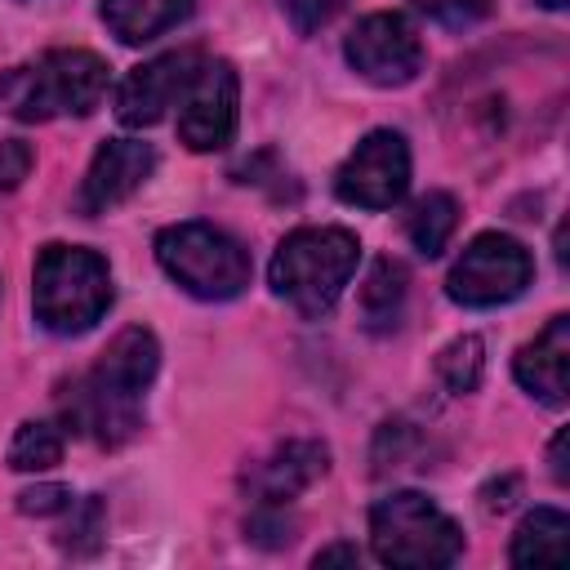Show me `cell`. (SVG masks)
<instances>
[{"mask_svg": "<svg viewBox=\"0 0 570 570\" xmlns=\"http://www.w3.org/2000/svg\"><path fill=\"white\" fill-rule=\"evenodd\" d=\"M160 370V343L151 330H120L98 356L94 374L67 401V423L102 445H120L142 428V396Z\"/></svg>", "mask_w": 570, "mask_h": 570, "instance_id": "cell-1", "label": "cell"}, {"mask_svg": "<svg viewBox=\"0 0 570 570\" xmlns=\"http://www.w3.org/2000/svg\"><path fill=\"white\" fill-rule=\"evenodd\" d=\"M31 147L22 142V138H9V142H0V191H13L27 174H31Z\"/></svg>", "mask_w": 570, "mask_h": 570, "instance_id": "cell-26", "label": "cell"}, {"mask_svg": "<svg viewBox=\"0 0 570 570\" xmlns=\"http://www.w3.org/2000/svg\"><path fill=\"white\" fill-rule=\"evenodd\" d=\"M107 89V62L89 49H49L0 76V107L18 120L89 116Z\"/></svg>", "mask_w": 570, "mask_h": 570, "instance_id": "cell-4", "label": "cell"}, {"mask_svg": "<svg viewBox=\"0 0 570 570\" xmlns=\"http://www.w3.org/2000/svg\"><path fill=\"white\" fill-rule=\"evenodd\" d=\"M31 307L49 334H85L111 307V267L85 245H45L31 272Z\"/></svg>", "mask_w": 570, "mask_h": 570, "instance_id": "cell-3", "label": "cell"}, {"mask_svg": "<svg viewBox=\"0 0 570 570\" xmlns=\"http://www.w3.org/2000/svg\"><path fill=\"white\" fill-rule=\"evenodd\" d=\"M98 530H102V503L98 499H85L80 508L71 503V530H67V548L76 552H94L98 548Z\"/></svg>", "mask_w": 570, "mask_h": 570, "instance_id": "cell-22", "label": "cell"}, {"mask_svg": "<svg viewBox=\"0 0 570 570\" xmlns=\"http://www.w3.org/2000/svg\"><path fill=\"white\" fill-rule=\"evenodd\" d=\"M191 13V0H102V22L120 45H147L178 27Z\"/></svg>", "mask_w": 570, "mask_h": 570, "instance_id": "cell-15", "label": "cell"}, {"mask_svg": "<svg viewBox=\"0 0 570 570\" xmlns=\"http://www.w3.org/2000/svg\"><path fill=\"white\" fill-rule=\"evenodd\" d=\"M436 374H441V383H445L454 396L476 392V387H481V374H485V343H481L476 334H459L454 343L441 347Z\"/></svg>", "mask_w": 570, "mask_h": 570, "instance_id": "cell-20", "label": "cell"}, {"mask_svg": "<svg viewBox=\"0 0 570 570\" xmlns=\"http://www.w3.org/2000/svg\"><path fill=\"white\" fill-rule=\"evenodd\" d=\"M517 494H521V481H517V476L490 481V485L481 490V508H485V512H508V508L517 503Z\"/></svg>", "mask_w": 570, "mask_h": 570, "instance_id": "cell-27", "label": "cell"}, {"mask_svg": "<svg viewBox=\"0 0 570 570\" xmlns=\"http://www.w3.org/2000/svg\"><path fill=\"white\" fill-rule=\"evenodd\" d=\"M330 472V450L321 441H285L276 445L263 463H254L245 472V490L254 494V503H276L285 508L289 499H298L307 485H316Z\"/></svg>", "mask_w": 570, "mask_h": 570, "instance_id": "cell-13", "label": "cell"}, {"mask_svg": "<svg viewBox=\"0 0 570 570\" xmlns=\"http://www.w3.org/2000/svg\"><path fill=\"white\" fill-rule=\"evenodd\" d=\"M405 294H410V276L396 258H379L361 285V321L374 334H392L405 316Z\"/></svg>", "mask_w": 570, "mask_h": 570, "instance_id": "cell-16", "label": "cell"}, {"mask_svg": "<svg viewBox=\"0 0 570 570\" xmlns=\"http://www.w3.org/2000/svg\"><path fill=\"white\" fill-rule=\"evenodd\" d=\"M423 13H432L445 27H472L476 18H485L490 0H414Z\"/></svg>", "mask_w": 570, "mask_h": 570, "instance_id": "cell-24", "label": "cell"}, {"mask_svg": "<svg viewBox=\"0 0 570 570\" xmlns=\"http://www.w3.org/2000/svg\"><path fill=\"white\" fill-rule=\"evenodd\" d=\"M281 9H285V18L294 22L298 36H312L338 13V0H281Z\"/></svg>", "mask_w": 570, "mask_h": 570, "instance_id": "cell-23", "label": "cell"}, {"mask_svg": "<svg viewBox=\"0 0 570 570\" xmlns=\"http://www.w3.org/2000/svg\"><path fill=\"white\" fill-rule=\"evenodd\" d=\"M165 276L205 303H227L249 285V254L214 223H174L156 236Z\"/></svg>", "mask_w": 570, "mask_h": 570, "instance_id": "cell-6", "label": "cell"}, {"mask_svg": "<svg viewBox=\"0 0 570 570\" xmlns=\"http://www.w3.org/2000/svg\"><path fill=\"white\" fill-rule=\"evenodd\" d=\"M370 548L383 566L432 570L463 552V534L428 494L396 490L370 508Z\"/></svg>", "mask_w": 570, "mask_h": 570, "instance_id": "cell-5", "label": "cell"}, {"mask_svg": "<svg viewBox=\"0 0 570 570\" xmlns=\"http://www.w3.org/2000/svg\"><path fill=\"white\" fill-rule=\"evenodd\" d=\"M343 58L361 80L379 89H401L423 67V40L405 13H370L343 40Z\"/></svg>", "mask_w": 570, "mask_h": 570, "instance_id": "cell-8", "label": "cell"}, {"mask_svg": "<svg viewBox=\"0 0 570 570\" xmlns=\"http://www.w3.org/2000/svg\"><path fill=\"white\" fill-rule=\"evenodd\" d=\"M566 534H570V521L561 508H534L517 534H512V548H508V561L512 566H548V561H566Z\"/></svg>", "mask_w": 570, "mask_h": 570, "instance_id": "cell-17", "label": "cell"}, {"mask_svg": "<svg viewBox=\"0 0 570 570\" xmlns=\"http://www.w3.org/2000/svg\"><path fill=\"white\" fill-rule=\"evenodd\" d=\"M245 534H249L254 543L281 548V543H289V539H294V525L285 521V508H276V503H258V512L245 521Z\"/></svg>", "mask_w": 570, "mask_h": 570, "instance_id": "cell-21", "label": "cell"}, {"mask_svg": "<svg viewBox=\"0 0 570 570\" xmlns=\"http://www.w3.org/2000/svg\"><path fill=\"white\" fill-rule=\"evenodd\" d=\"M71 503L76 499L67 485H31L18 494V512H27V517H53V512H67Z\"/></svg>", "mask_w": 570, "mask_h": 570, "instance_id": "cell-25", "label": "cell"}, {"mask_svg": "<svg viewBox=\"0 0 570 570\" xmlns=\"http://www.w3.org/2000/svg\"><path fill=\"white\" fill-rule=\"evenodd\" d=\"M356 263L361 240L347 227H298L276 245L267 281L294 312L325 316L347 289Z\"/></svg>", "mask_w": 570, "mask_h": 570, "instance_id": "cell-2", "label": "cell"}, {"mask_svg": "<svg viewBox=\"0 0 570 570\" xmlns=\"http://www.w3.org/2000/svg\"><path fill=\"white\" fill-rule=\"evenodd\" d=\"M517 383L543 401V405H566L570 392V316H552L512 361Z\"/></svg>", "mask_w": 570, "mask_h": 570, "instance_id": "cell-14", "label": "cell"}, {"mask_svg": "<svg viewBox=\"0 0 570 570\" xmlns=\"http://www.w3.org/2000/svg\"><path fill=\"white\" fill-rule=\"evenodd\" d=\"M410 187V147L396 129L365 134L334 174V191L361 209H392Z\"/></svg>", "mask_w": 570, "mask_h": 570, "instance_id": "cell-9", "label": "cell"}, {"mask_svg": "<svg viewBox=\"0 0 570 570\" xmlns=\"http://www.w3.org/2000/svg\"><path fill=\"white\" fill-rule=\"evenodd\" d=\"M530 276H534V258L517 236L481 232L454 258L445 276V294L459 307H499V303H512L530 285Z\"/></svg>", "mask_w": 570, "mask_h": 570, "instance_id": "cell-7", "label": "cell"}, {"mask_svg": "<svg viewBox=\"0 0 570 570\" xmlns=\"http://www.w3.org/2000/svg\"><path fill=\"white\" fill-rule=\"evenodd\" d=\"M334 561H347V566H356V561H361L356 543H330V548H321V552H316V566H334Z\"/></svg>", "mask_w": 570, "mask_h": 570, "instance_id": "cell-28", "label": "cell"}, {"mask_svg": "<svg viewBox=\"0 0 570 570\" xmlns=\"http://www.w3.org/2000/svg\"><path fill=\"white\" fill-rule=\"evenodd\" d=\"M543 9H566V0H539Z\"/></svg>", "mask_w": 570, "mask_h": 570, "instance_id": "cell-30", "label": "cell"}, {"mask_svg": "<svg viewBox=\"0 0 570 570\" xmlns=\"http://www.w3.org/2000/svg\"><path fill=\"white\" fill-rule=\"evenodd\" d=\"M548 459H552V476H557V485H566V481H570V472H566V432H557V436H552Z\"/></svg>", "mask_w": 570, "mask_h": 570, "instance_id": "cell-29", "label": "cell"}, {"mask_svg": "<svg viewBox=\"0 0 570 570\" xmlns=\"http://www.w3.org/2000/svg\"><path fill=\"white\" fill-rule=\"evenodd\" d=\"M62 459V432L45 419H27L18 423L13 441H9V468L13 472H45Z\"/></svg>", "mask_w": 570, "mask_h": 570, "instance_id": "cell-19", "label": "cell"}, {"mask_svg": "<svg viewBox=\"0 0 570 570\" xmlns=\"http://www.w3.org/2000/svg\"><path fill=\"white\" fill-rule=\"evenodd\" d=\"M454 227H459V200L450 191H428L410 209V218H405V232H410L414 249L428 254V258H436L445 249V240L454 236Z\"/></svg>", "mask_w": 570, "mask_h": 570, "instance_id": "cell-18", "label": "cell"}, {"mask_svg": "<svg viewBox=\"0 0 570 570\" xmlns=\"http://www.w3.org/2000/svg\"><path fill=\"white\" fill-rule=\"evenodd\" d=\"M236 67L227 58H205L178 98V142L191 151H218L236 134Z\"/></svg>", "mask_w": 570, "mask_h": 570, "instance_id": "cell-10", "label": "cell"}, {"mask_svg": "<svg viewBox=\"0 0 570 570\" xmlns=\"http://www.w3.org/2000/svg\"><path fill=\"white\" fill-rule=\"evenodd\" d=\"M200 49H169L142 67H134L120 89H116V116L120 125L129 129H142V125H156L191 85L196 67H200Z\"/></svg>", "mask_w": 570, "mask_h": 570, "instance_id": "cell-11", "label": "cell"}, {"mask_svg": "<svg viewBox=\"0 0 570 570\" xmlns=\"http://www.w3.org/2000/svg\"><path fill=\"white\" fill-rule=\"evenodd\" d=\"M156 169V147L151 142H138V138H107L98 151H94V165L80 183V196H76V209L85 218H98L107 209H116L120 200H129Z\"/></svg>", "mask_w": 570, "mask_h": 570, "instance_id": "cell-12", "label": "cell"}]
</instances>
